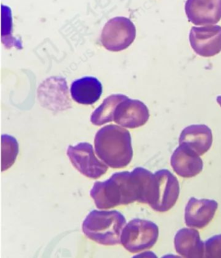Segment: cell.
Returning a JSON list of instances; mask_svg holds the SVG:
<instances>
[{
    "instance_id": "6da1fadb",
    "label": "cell",
    "mask_w": 221,
    "mask_h": 258,
    "mask_svg": "<svg viewBox=\"0 0 221 258\" xmlns=\"http://www.w3.org/2000/svg\"><path fill=\"white\" fill-rule=\"evenodd\" d=\"M143 194L142 178L136 168L132 172L114 173L105 181L95 182L90 190V196L99 209L141 203Z\"/></svg>"
},
{
    "instance_id": "7a4b0ae2",
    "label": "cell",
    "mask_w": 221,
    "mask_h": 258,
    "mask_svg": "<svg viewBox=\"0 0 221 258\" xmlns=\"http://www.w3.org/2000/svg\"><path fill=\"white\" fill-rule=\"evenodd\" d=\"M94 145L97 156L111 168L126 167L133 159L131 134L117 125H106L99 130Z\"/></svg>"
},
{
    "instance_id": "3957f363",
    "label": "cell",
    "mask_w": 221,
    "mask_h": 258,
    "mask_svg": "<svg viewBox=\"0 0 221 258\" xmlns=\"http://www.w3.org/2000/svg\"><path fill=\"white\" fill-rule=\"evenodd\" d=\"M126 220L117 211H99L93 210L82 225L88 238L102 245H116L121 243V234Z\"/></svg>"
},
{
    "instance_id": "277c9868",
    "label": "cell",
    "mask_w": 221,
    "mask_h": 258,
    "mask_svg": "<svg viewBox=\"0 0 221 258\" xmlns=\"http://www.w3.org/2000/svg\"><path fill=\"white\" fill-rule=\"evenodd\" d=\"M159 236L158 226L152 221L134 219L123 230L121 243L130 252L150 249Z\"/></svg>"
},
{
    "instance_id": "5b68a950",
    "label": "cell",
    "mask_w": 221,
    "mask_h": 258,
    "mask_svg": "<svg viewBox=\"0 0 221 258\" xmlns=\"http://www.w3.org/2000/svg\"><path fill=\"white\" fill-rule=\"evenodd\" d=\"M136 36V27L125 17L109 20L103 27L101 40L102 45L111 51H123L133 43Z\"/></svg>"
},
{
    "instance_id": "8992f818",
    "label": "cell",
    "mask_w": 221,
    "mask_h": 258,
    "mask_svg": "<svg viewBox=\"0 0 221 258\" xmlns=\"http://www.w3.org/2000/svg\"><path fill=\"white\" fill-rule=\"evenodd\" d=\"M67 155L73 166L81 174L91 179H98L108 170V166L95 157L90 143H81L75 147L69 146Z\"/></svg>"
},
{
    "instance_id": "52a82bcc",
    "label": "cell",
    "mask_w": 221,
    "mask_h": 258,
    "mask_svg": "<svg viewBox=\"0 0 221 258\" xmlns=\"http://www.w3.org/2000/svg\"><path fill=\"white\" fill-rule=\"evenodd\" d=\"M191 47L200 56L211 57L221 51V27H193L189 35Z\"/></svg>"
},
{
    "instance_id": "ba28073f",
    "label": "cell",
    "mask_w": 221,
    "mask_h": 258,
    "mask_svg": "<svg viewBox=\"0 0 221 258\" xmlns=\"http://www.w3.org/2000/svg\"><path fill=\"white\" fill-rule=\"evenodd\" d=\"M149 116L146 105L140 100L127 97L118 105L114 121L123 127L134 129L146 124Z\"/></svg>"
},
{
    "instance_id": "9c48e42d",
    "label": "cell",
    "mask_w": 221,
    "mask_h": 258,
    "mask_svg": "<svg viewBox=\"0 0 221 258\" xmlns=\"http://www.w3.org/2000/svg\"><path fill=\"white\" fill-rule=\"evenodd\" d=\"M185 12L196 26L217 24L221 19V0H187Z\"/></svg>"
},
{
    "instance_id": "30bf717a",
    "label": "cell",
    "mask_w": 221,
    "mask_h": 258,
    "mask_svg": "<svg viewBox=\"0 0 221 258\" xmlns=\"http://www.w3.org/2000/svg\"><path fill=\"white\" fill-rule=\"evenodd\" d=\"M154 174L158 181V198L151 208L156 212H168L175 206L179 199V181L167 169L157 171Z\"/></svg>"
},
{
    "instance_id": "8fae6325",
    "label": "cell",
    "mask_w": 221,
    "mask_h": 258,
    "mask_svg": "<svg viewBox=\"0 0 221 258\" xmlns=\"http://www.w3.org/2000/svg\"><path fill=\"white\" fill-rule=\"evenodd\" d=\"M218 209L216 201L191 198L185 209V222L189 227L202 228L213 220Z\"/></svg>"
},
{
    "instance_id": "7c38bea8",
    "label": "cell",
    "mask_w": 221,
    "mask_h": 258,
    "mask_svg": "<svg viewBox=\"0 0 221 258\" xmlns=\"http://www.w3.org/2000/svg\"><path fill=\"white\" fill-rule=\"evenodd\" d=\"M212 143V132L204 124L189 125L182 130L179 138L180 145L184 146L200 156L210 149Z\"/></svg>"
},
{
    "instance_id": "4fadbf2b",
    "label": "cell",
    "mask_w": 221,
    "mask_h": 258,
    "mask_svg": "<svg viewBox=\"0 0 221 258\" xmlns=\"http://www.w3.org/2000/svg\"><path fill=\"white\" fill-rule=\"evenodd\" d=\"M171 164L175 172L184 178L195 177L203 169V161L200 155L182 145L173 152Z\"/></svg>"
},
{
    "instance_id": "5bb4252c",
    "label": "cell",
    "mask_w": 221,
    "mask_h": 258,
    "mask_svg": "<svg viewBox=\"0 0 221 258\" xmlns=\"http://www.w3.org/2000/svg\"><path fill=\"white\" fill-rule=\"evenodd\" d=\"M174 243L175 250L182 256L191 258L204 256V243L197 230L182 228L175 235Z\"/></svg>"
},
{
    "instance_id": "9a60e30c",
    "label": "cell",
    "mask_w": 221,
    "mask_h": 258,
    "mask_svg": "<svg viewBox=\"0 0 221 258\" xmlns=\"http://www.w3.org/2000/svg\"><path fill=\"white\" fill-rule=\"evenodd\" d=\"M70 91L72 99L77 103L91 105L101 97L102 86L96 78L86 77L73 82Z\"/></svg>"
},
{
    "instance_id": "2e32d148",
    "label": "cell",
    "mask_w": 221,
    "mask_h": 258,
    "mask_svg": "<svg viewBox=\"0 0 221 258\" xmlns=\"http://www.w3.org/2000/svg\"><path fill=\"white\" fill-rule=\"evenodd\" d=\"M127 98V96L122 94L113 95L107 97L101 106L93 112L90 118L91 122L93 125H101L114 121L118 105Z\"/></svg>"
},
{
    "instance_id": "e0dca14e",
    "label": "cell",
    "mask_w": 221,
    "mask_h": 258,
    "mask_svg": "<svg viewBox=\"0 0 221 258\" xmlns=\"http://www.w3.org/2000/svg\"><path fill=\"white\" fill-rule=\"evenodd\" d=\"M19 147L17 140L13 137L2 136V171L8 170L17 159Z\"/></svg>"
},
{
    "instance_id": "ac0fdd59",
    "label": "cell",
    "mask_w": 221,
    "mask_h": 258,
    "mask_svg": "<svg viewBox=\"0 0 221 258\" xmlns=\"http://www.w3.org/2000/svg\"><path fill=\"white\" fill-rule=\"evenodd\" d=\"M204 257L221 258V234L211 237L205 242Z\"/></svg>"
},
{
    "instance_id": "d6986e66",
    "label": "cell",
    "mask_w": 221,
    "mask_h": 258,
    "mask_svg": "<svg viewBox=\"0 0 221 258\" xmlns=\"http://www.w3.org/2000/svg\"><path fill=\"white\" fill-rule=\"evenodd\" d=\"M217 102L219 106L221 107V96H218L217 97Z\"/></svg>"
}]
</instances>
